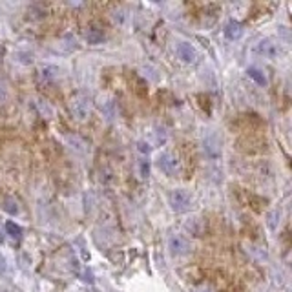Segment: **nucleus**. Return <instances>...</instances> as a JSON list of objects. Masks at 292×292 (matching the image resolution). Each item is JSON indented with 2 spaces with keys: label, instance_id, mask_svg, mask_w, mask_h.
<instances>
[{
  "label": "nucleus",
  "instance_id": "f257e3e1",
  "mask_svg": "<svg viewBox=\"0 0 292 292\" xmlns=\"http://www.w3.org/2000/svg\"><path fill=\"white\" fill-rule=\"evenodd\" d=\"M69 112H71V115H73V117H75L79 122L86 120L88 117H90V113H91L90 99L86 97V95H83V93L75 95V97L71 99V103H69Z\"/></svg>",
  "mask_w": 292,
  "mask_h": 292
},
{
  "label": "nucleus",
  "instance_id": "f03ea898",
  "mask_svg": "<svg viewBox=\"0 0 292 292\" xmlns=\"http://www.w3.org/2000/svg\"><path fill=\"white\" fill-rule=\"evenodd\" d=\"M157 166L163 173H166L168 177H173L181 172V161L177 159V155H173L170 152H163L159 154L157 157Z\"/></svg>",
  "mask_w": 292,
  "mask_h": 292
},
{
  "label": "nucleus",
  "instance_id": "7ed1b4c3",
  "mask_svg": "<svg viewBox=\"0 0 292 292\" xmlns=\"http://www.w3.org/2000/svg\"><path fill=\"white\" fill-rule=\"evenodd\" d=\"M256 53L259 55V57H265V59H270L274 60L279 57V53H281V46L277 42L276 38H263L259 40L258 44H256Z\"/></svg>",
  "mask_w": 292,
  "mask_h": 292
},
{
  "label": "nucleus",
  "instance_id": "20e7f679",
  "mask_svg": "<svg viewBox=\"0 0 292 292\" xmlns=\"http://www.w3.org/2000/svg\"><path fill=\"white\" fill-rule=\"evenodd\" d=\"M168 203H170V208H172L173 212H179L181 214V212H187V210L190 208L192 197H190V194H188L187 190L177 188V190H172V192H170Z\"/></svg>",
  "mask_w": 292,
  "mask_h": 292
},
{
  "label": "nucleus",
  "instance_id": "39448f33",
  "mask_svg": "<svg viewBox=\"0 0 292 292\" xmlns=\"http://www.w3.org/2000/svg\"><path fill=\"white\" fill-rule=\"evenodd\" d=\"M168 250H170V254L177 256V258L179 256H188L192 252V245L183 236H170L168 238Z\"/></svg>",
  "mask_w": 292,
  "mask_h": 292
},
{
  "label": "nucleus",
  "instance_id": "423d86ee",
  "mask_svg": "<svg viewBox=\"0 0 292 292\" xmlns=\"http://www.w3.org/2000/svg\"><path fill=\"white\" fill-rule=\"evenodd\" d=\"M203 150L210 161H217L221 157V142L214 134H208L203 139Z\"/></svg>",
  "mask_w": 292,
  "mask_h": 292
},
{
  "label": "nucleus",
  "instance_id": "0eeeda50",
  "mask_svg": "<svg viewBox=\"0 0 292 292\" xmlns=\"http://www.w3.org/2000/svg\"><path fill=\"white\" fill-rule=\"evenodd\" d=\"M177 57L187 64H192L197 59V50L190 42H179L177 46Z\"/></svg>",
  "mask_w": 292,
  "mask_h": 292
},
{
  "label": "nucleus",
  "instance_id": "6e6552de",
  "mask_svg": "<svg viewBox=\"0 0 292 292\" xmlns=\"http://www.w3.org/2000/svg\"><path fill=\"white\" fill-rule=\"evenodd\" d=\"M59 75V68L57 66H44L38 69V83L40 84H52L55 79Z\"/></svg>",
  "mask_w": 292,
  "mask_h": 292
},
{
  "label": "nucleus",
  "instance_id": "1a4fd4ad",
  "mask_svg": "<svg viewBox=\"0 0 292 292\" xmlns=\"http://www.w3.org/2000/svg\"><path fill=\"white\" fill-rule=\"evenodd\" d=\"M223 31H225V37L228 40H240L243 35V26L238 20H228Z\"/></svg>",
  "mask_w": 292,
  "mask_h": 292
},
{
  "label": "nucleus",
  "instance_id": "9d476101",
  "mask_svg": "<svg viewBox=\"0 0 292 292\" xmlns=\"http://www.w3.org/2000/svg\"><path fill=\"white\" fill-rule=\"evenodd\" d=\"M104 40V31L101 30L99 26H88L86 30V42L91 46H97Z\"/></svg>",
  "mask_w": 292,
  "mask_h": 292
},
{
  "label": "nucleus",
  "instance_id": "9b49d317",
  "mask_svg": "<svg viewBox=\"0 0 292 292\" xmlns=\"http://www.w3.org/2000/svg\"><path fill=\"white\" fill-rule=\"evenodd\" d=\"M187 228L190 230L192 236L201 238L203 234H205V230H206V225H205V219H203V217H194V219H190L187 223Z\"/></svg>",
  "mask_w": 292,
  "mask_h": 292
},
{
  "label": "nucleus",
  "instance_id": "f8f14e48",
  "mask_svg": "<svg viewBox=\"0 0 292 292\" xmlns=\"http://www.w3.org/2000/svg\"><path fill=\"white\" fill-rule=\"evenodd\" d=\"M247 75L250 77L256 84H259V86H265V84H267V77H265V73H263L259 68L250 66L247 69Z\"/></svg>",
  "mask_w": 292,
  "mask_h": 292
},
{
  "label": "nucleus",
  "instance_id": "ddd939ff",
  "mask_svg": "<svg viewBox=\"0 0 292 292\" xmlns=\"http://www.w3.org/2000/svg\"><path fill=\"white\" fill-rule=\"evenodd\" d=\"M279 219H281V212L277 208L270 210L269 214H267V225H269L270 230H277V226H279Z\"/></svg>",
  "mask_w": 292,
  "mask_h": 292
},
{
  "label": "nucleus",
  "instance_id": "4468645a",
  "mask_svg": "<svg viewBox=\"0 0 292 292\" xmlns=\"http://www.w3.org/2000/svg\"><path fill=\"white\" fill-rule=\"evenodd\" d=\"M2 208L6 210L8 214H11V216H15V214H18V203H17L13 197H6V199H4V205H2Z\"/></svg>",
  "mask_w": 292,
  "mask_h": 292
},
{
  "label": "nucleus",
  "instance_id": "2eb2a0df",
  "mask_svg": "<svg viewBox=\"0 0 292 292\" xmlns=\"http://www.w3.org/2000/svg\"><path fill=\"white\" fill-rule=\"evenodd\" d=\"M6 232H8L13 240H20V236H22V228L17 225V223H13V221H8V223H6Z\"/></svg>",
  "mask_w": 292,
  "mask_h": 292
},
{
  "label": "nucleus",
  "instance_id": "dca6fc26",
  "mask_svg": "<svg viewBox=\"0 0 292 292\" xmlns=\"http://www.w3.org/2000/svg\"><path fill=\"white\" fill-rule=\"evenodd\" d=\"M112 20H113V24L122 26V24L126 22V11H124V9H115L112 13Z\"/></svg>",
  "mask_w": 292,
  "mask_h": 292
},
{
  "label": "nucleus",
  "instance_id": "f3484780",
  "mask_svg": "<svg viewBox=\"0 0 292 292\" xmlns=\"http://www.w3.org/2000/svg\"><path fill=\"white\" fill-rule=\"evenodd\" d=\"M139 173H141L142 179H146L150 175V161H146V159L139 161Z\"/></svg>",
  "mask_w": 292,
  "mask_h": 292
},
{
  "label": "nucleus",
  "instance_id": "a211bd4d",
  "mask_svg": "<svg viewBox=\"0 0 292 292\" xmlns=\"http://www.w3.org/2000/svg\"><path fill=\"white\" fill-rule=\"evenodd\" d=\"M137 146H139V152H142V154H150V146L146 142H139Z\"/></svg>",
  "mask_w": 292,
  "mask_h": 292
},
{
  "label": "nucleus",
  "instance_id": "6ab92c4d",
  "mask_svg": "<svg viewBox=\"0 0 292 292\" xmlns=\"http://www.w3.org/2000/svg\"><path fill=\"white\" fill-rule=\"evenodd\" d=\"M6 97H8V91H6V88H4L2 84H0V104H2L4 101H6Z\"/></svg>",
  "mask_w": 292,
  "mask_h": 292
},
{
  "label": "nucleus",
  "instance_id": "aec40b11",
  "mask_svg": "<svg viewBox=\"0 0 292 292\" xmlns=\"http://www.w3.org/2000/svg\"><path fill=\"white\" fill-rule=\"evenodd\" d=\"M195 292H210V289H208V287H197V289H195Z\"/></svg>",
  "mask_w": 292,
  "mask_h": 292
}]
</instances>
